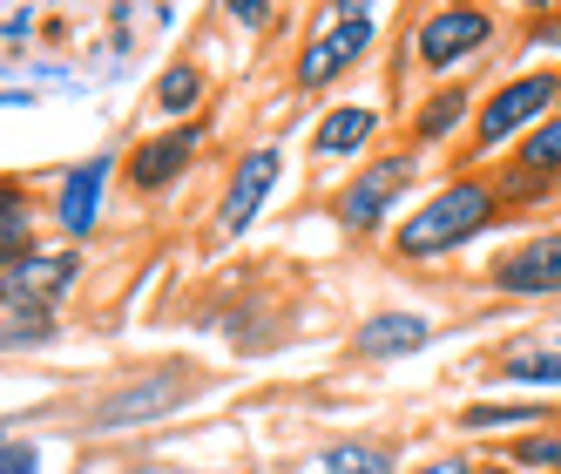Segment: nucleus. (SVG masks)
Wrapping results in <instances>:
<instances>
[{"label":"nucleus","mask_w":561,"mask_h":474,"mask_svg":"<svg viewBox=\"0 0 561 474\" xmlns=\"http://www.w3.org/2000/svg\"><path fill=\"white\" fill-rule=\"evenodd\" d=\"M501 224V190L488 177H454L439 183L420 211L399 217L392 230V258L399 264H433V258H454L460 245H473L480 230Z\"/></svg>","instance_id":"f257e3e1"},{"label":"nucleus","mask_w":561,"mask_h":474,"mask_svg":"<svg viewBox=\"0 0 561 474\" xmlns=\"http://www.w3.org/2000/svg\"><path fill=\"white\" fill-rule=\"evenodd\" d=\"M554 102H561V75H514V82H501L488 102H480V115H473V163H488L494 149H507V143H520V136H535L548 115H554Z\"/></svg>","instance_id":"f03ea898"},{"label":"nucleus","mask_w":561,"mask_h":474,"mask_svg":"<svg viewBox=\"0 0 561 474\" xmlns=\"http://www.w3.org/2000/svg\"><path fill=\"white\" fill-rule=\"evenodd\" d=\"M420 183V156L413 149H399V156H373L366 170H352V183L339 190V224L352 230V237H373V230H386L399 211H407V190Z\"/></svg>","instance_id":"7ed1b4c3"},{"label":"nucleus","mask_w":561,"mask_h":474,"mask_svg":"<svg viewBox=\"0 0 561 474\" xmlns=\"http://www.w3.org/2000/svg\"><path fill=\"white\" fill-rule=\"evenodd\" d=\"M373 34H379V14H373V8H332L325 27H318L311 42L298 48V89H332L345 68L366 61Z\"/></svg>","instance_id":"20e7f679"},{"label":"nucleus","mask_w":561,"mask_h":474,"mask_svg":"<svg viewBox=\"0 0 561 474\" xmlns=\"http://www.w3.org/2000/svg\"><path fill=\"white\" fill-rule=\"evenodd\" d=\"M196 393V380L183 373V366H156V373H142V380H123L115 393H102V400L89 407V427L95 433H123V427H149V420H163V414H176L183 400Z\"/></svg>","instance_id":"39448f33"},{"label":"nucleus","mask_w":561,"mask_h":474,"mask_svg":"<svg viewBox=\"0 0 561 474\" xmlns=\"http://www.w3.org/2000/svg\"><path fill=\"white\" fill-rule=\"evenodd\" d=\"M488 42H494V14L488 8H433L413 27V55H420L426 75L467 68L473 55H488Z\"/></svg>","instance_id":"423d86ee"},{"label":"nucleus","mask_w":561,"mask_h":474,"mask_svg":"<svg viewBox=\"0 0 561 474\" xmlns=\"http://www.w3.org/2000/svg\"><path fill=\"white\" fill-rule=\"evenodd\" d=\"M488 285L507 298H561V230H541L528 245L488 264Z\"/></svg>","instance_id":"0eeeda50"},{"label":"nucleus","mask_w":561,"mask_h":474,"mask_svg":"<svg viewBox=\"0 0 561 474\" xmlns=\"http://www.w3.org/2000/svg\"><path fill=\"white\" fill-rule=\"evenodd\" d=\"M82 279V258L75 251H34V258H21L14 271H0V305L8 312H55V298Z\"/></svg>","instance_id":"6e6552de"},{"label":"nucleus","mask_w":561,"mask_h":474,"mask_svg":"<svg viewBox=\"0 0 561 474\" xmlns=\"http://www.w3.org/2000/svg\"><path fill=\"white\" fill-rule=\"evenodd\" d=\"M277 177H285V149H251L244 163L230 170V190H224V237H244V230L264 217Z\"/></svg>","instance_id":"1a4fd4ad"},{"label":"nucleus","mask_w":561,"mask_h":474,"mask_svg":"<svg viewBox=\"0 0 561 474\" xmlns=\"http://www.w3.org/2000/svg\"><path fill=\"white\" fill-rule=\"evenodd\" d=\"M196 156H204V129H196V123H183V129H170V136H149V143H136V156H129V183H136L142 196H156V190H170L176 177H190Z\"/></svg>","instance_id":"9d476101"},{"label":"nucleus","mask_w":561,"mask_h":474,"mask_svg":"<svg viewBox=\"0 0 561 474\" xmlns=\"http://www.w3.org/2000/svg\"><path fill=\"white\" fill-rule=\"evenodd\" d=\"M420 346H433V319H426V312H373V319L352 326V360H366V366L407 360V352H420Z\"/></svg>","instance_id":"9b49d317"},{"label":"nucleus","mask_w":561,"mask_h":474,"mask_svg":"<svg viewBox=\"0 0 561 474\" xmlns=\"http://www.w3.org/2000/svg\"><path fill=\"white\" fill-rule=\"evenodd\" d=\"M108 177H115L108 156H89L82 170H68V177H61V204H55V217H61V230H68V237H89V230H95Z\"/></svg>","instance_id":"f8f14e48"},{"label":"nucleus","mask_w":561,"mask_h":474,"mask_svg":"<svg viewBox=\"0 0 561 474\" xmlns=\"http://www.w3.org/2000/svg\"><path fill=\"white\" fill-rule=\"evenodd\" d=\"M373 129H379V109L373 102H339V109H325V123L311 129V156H318V163L358 156V149L373 143Z\"/></svg>","instance_id":"ddd939ff"},{"label":"nucleus","mask_w":561,"mask_h":474,"mask_svg":"<svg viewBox=\"0 0 561 474\" xmlns=\"http://www.w3.org/2000/svg\"><path fill=\"white\" fill-rule=\"evenodd\" d=\"M494 380H501L507 393H520V400H535V393H554V386H561V346H514Z\"/></svg>","instance_id":"4468645a"},{"label":"nucleus","mask_w":561,"mask_h":474,"mask_svg":"<svg viewBox=\"0 0 561 474\" xmlns=\"http://www.w3.org/2000/svg\"><path fill=\"white\" fill-rule=\"evenodd\" d=\"M467 115H473V95H467V89H433V95L420 102V115H413V136H420V149H433V143H454Z\"/></svg>","instance_id":"2eb2a0df"},{"label":"nucleus","mask_w":561,"mask_h":474,"mask_svg":"<svg viewBox=\"0 0 561 474\" xmlns=\"http://www.w3.org/2000/svg\"><path fill=\"white\" fill-rule=\"evenodd\" d=\"M196 102H204V68H196V61H170L163 75H156L149 109H156V115H170L176 129L190 123V109H196Z\"/></svg>","instance_id":"dca6fc26"},{"label":"nucleus","mask_w":561,"mask_h":474,"mask_svg":"<svg viewBox=\"0 0 561 474\" xmlns=\"http://www.w3.org/2000/svg\"><path fill=\"white\" fill-rule=\"evenodd\" d=\"M548 420V407L541 400H473V407H460V433H507V427H541Z\"/></svg>","instance_id":"f3484780"},{"label":"nucleus","mask_w":561,"mask_h":474,"mask_svg":"<svg viewBox=\"0 0 561 474\" xmlns=\"http://www.w3.org/2000/svg\"><path fill=\"white\" fill-rule=\"evenodd\" d=\"M305 474H399V454L386 441H339V448L318 454Z\"/></svg>","instance_id":"a211bd4d"},{"label":"nucleus","mask_w":561,"mask_h":474,"mask_svg":"<svg viewBox=\"0 0 561 474\" xmlns=\"http://www.w3.org/2000/svg\"><path fill=\"white\" fill-rule=\"evenodd\" d=\"M21 258H34V211L14 183H0V271H14Z\"/></svg>","instance_id":"6ab92c4d"},{"label":"nucleus","mask_w":561,"mask_h":474,"mask_svg":"<svg viewBox=\"0 0 561 474\" xmlns=\"http://www.w3.org/2000/svg\"><path fill=\"white\" fill-rule=\"evenodd\" d=\"M514 170L535 177V183H554V177H561V115H548L535 136L514 143Z\"/></svg>","instance_id":"aec40b11"},{"label":"nucleus","mask_w":561,"mask_h":474,"mask_svg":"<svg viewBox=\"0 0 561 474\" xmlns=\"http://www.w3.org/2000/svg\"><path fill=\"white\" fill-rule=\"evenodd\" d=\"M55 339H61L55 312H8V326H0V352H34V346H55Z\"/></svg>","instance_id":"412c9836"},{"label":"nucleus","mask_w":561,"mask_h":474,"mask_svg":"<svg viewBox=\"0 0 561 474\" xmlns=\"http://www.w3.org/2000/svg\"><path fill=\"white\" fill-rule=\"evenodd\" d=\"M514 467H548V474H561V433H528V441L514 448Z\"/></svg>","instance_id":"4be33fe9"},{"label":"nucleus","mask_w":561,"mask_h":474,"mask_svg":"<svg viewBox=\"0 0 561 474\" xmlns=\"http://www.w3.org/2000/svg\"><path fill=\"white\" fill-rule=\"evenodd\" d=\"M0 474H42V448L34 441H0Z\"/></svg>","instance_id":"5701e85b"},{"label":"nucleus","mask_w":561,"mask_h":474,"mask_svg":"<svg viewBox=\"0 0 561 474\" xmlns=\"http://www.w3.org/2000/svg\"><path fill=\"white\" fill-rule=\"evenodd\" d=\"M0 34H8V42L34 34V8H8V14H0Z\"/></svg>","instance_id":"b1692460"},{"label":"nucleus","mask_w":561,"mask_h":474,"mask_svg":"<svg viewBox=\"0 0 561 474\" xmlns=\"http://www.w3.org/2000/svg\"><path fill=\"white\" fill-rule=\"evenodd\" d=\"M413 474H480L467 454H439V461H426V467H413Z\"/></svg>","instance_id":"393cba45"},{"label":"nucleus","mask_w":561,"mask_h":474,"mask_svg":"<svg viewBox=\"0 0 561 474\" xmlns=\"http://www.w3.org/2000/svg\"><path fill=\"white\" fill-rule=\"evenodd\" d=\"M224 14H230L237 27H264V21H271V8H244V0H230V8H224Z\"/></svg>","instance_id":"a878e982"},{"label":"nucleus","mask_w":561,"mask_h":474,"mask_svg":"<svg viewBox=\"0 0 561 474\" xmlns=\"http://www.w3.org/2000/svg\"><path fill=\"white\" fill-rule=\"evenodd\" d=\"M480 474H520V467L514 461H494V467H480Z\"/></svg>","instance_id":"bb28decb"},{"label":"nucleus","mask_w":561,"mask_h":474,"mask_svg":"<svg viewBox=\"0 0 561 474\" xmlns=\"http://www.w3.org/2000/svg\"><path fill=\"white\" fill-rule=\"evenodd\" d=\"M554 115H561V102H554Z\"/></svg>","instance_id":"cd10ccee"},{"label":"nucleus","mask_w":561,"mask_h":474,"mask_svg":"<svg viewBox=\"0 0 561 474\" xmlns=\"http://www.w3.org/2000/svg\"><path fill=\"white\" fill-rule=\"evenodd\" d=\"M554 346H561V339H554Z\"/></svg>","instance_id":"c85d7f7f"}]
</instances>
